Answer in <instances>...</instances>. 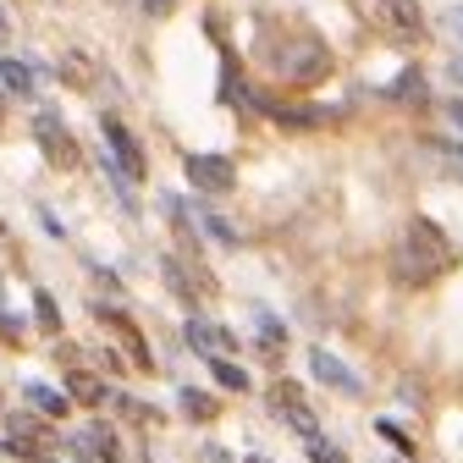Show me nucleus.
<instances>
[{"instance_id":"obj_20","label":"nucleus","mask_w":463,"mask_h":463,"mask_svg":"<svg viewBox=\"0 0 463 463\" xmlns=\"http://www.w3.org/2000/svg\"><path fill=\"white\" fill-rule=\"evenodd\" d=\"M61 67L72 72L67 83H78V89H83V83H94V78H89V61H83V55H67V61H61Z\"/></svg>"},{"instance_id":"obj_17","label":"nucleus","mask_w":463,"mask_h":463,"mask_svg":"<svg viewBox=\"0 0 463 463\" xmlns=\"http://www.w3.org/2000/svg\"><path fill=\"white\" fill-rule=\"evenodd\" d=\"M430 155H441V160L458 171V177H463V144H452V138H436V144H430Z\"/></svg>"},{"instance_id":"obj_1","label":"nucleus","mask_w":463,"mask_h":463,"mask_svg":"<svg viewBox=\"0 0 463 463\" xmlns=\"http://www.w3.org/2000/svg\"><path fill=\"white\" fill-rule=\"evenodd\" d=\"M447 265H452V243L441 238V226H436V221H425V215H420L409 232H402V243H397V260H392L397 281L425 287V281H436Z\"/></svg>"},{"instance_id":"obj_3","label":"nucleus","mask_w":463,"mask_h":463,"mask_svg":"<svg viewBox=\"0 0 463 463\" xmlns=\"http://www.w3.org/2000/svg\"><path fill=\"white\" fill-rule=\"evenodd\" d=\"M183 171H188V183L204 188V194H226L232 183H238V165H232L226 155H188Z\"/></svg>"},{"instance_id":"obj_12","label":"nucleus","mask_w":463,"mask_h":463,"mask_svg":"<svg viewBox=\"0 0 463 463\" xmlns=\"http://www.w3.org/2000/svg\"><path fill=\"white\" fill-rule=\"evenodd\" d=\"M28 402H33V409H44V414H55V420L67 414V397H61V392H50V386H39V381L28 386Z\"/></svg>"},{"instance_id":"obj_26","label":"nucleus","mask_w":463,"mask_h":463,"mask_svg":"<svg viewBox=\"0 0 463 463\" xmlns=\"http://www.w3.org/2000/svg\"><path fill=\"white\" fill-rule=\"evenodd\" d=\"M447 116H452V122H458V133H463V99H452V105H447Z\"/></svg>"},{"instance_id":"obj_4","label":"nucleus","mask_w":463,"mask_h":463,"mask_svg":"<svg viewBox=\"0 0 463 463\" xmlns=\"http://www.w3.org/2000/svg\"><path fill=\"white\" fill-rule=\"evenodd\" d=\"M381 28L392 39H425V12L420 0H381Z\"/></svg>"},{"instance_id":"obj_14","label":"nucleus","mask_w":463,"mask_h":463,"mask_svg":"<svg viewBox=\"0 0 463 463\" xmlns=\"http://www.w3.org/2000/svg\"><path fill=\"white\" fill-rule=\"evenodd\" d=\"M199 221H204V232H210V238H215V243H226V249H238V232H232V226H226V221H221L215 210H204Z\"/></svg>"},{"instance_id":"obj_13","label":"nucleus","mask_w":463,"mask_h":463,"mask_svg":"<svg viewBox=\"0 0 463 463\" xmlns=\"http://www.w3.org/2000/svg\"><path fill=\"white\" fill-rule=\"evenodd\" d=\"M392 94H397V99H414V105H420V99L430 94V89H425V72H397Z\"/></svg>"},{"instance_id":"obj_6","label":"nucleus","mask_w":463,"mask_h":463,"mask_svg":"<svg viewBox=\"0 0 463 463\" xmlns=\"http://www.w3.org/2000/svg\"><path fill=\"white\" fill-rule=\"evenodd\" d=\"M99 128H105V144L116 149V165H122V171H128V177L138 183V177H144V149H138V138H133V133H128L122 122H116V116H105V122H99Z\"/></svg>"},{"instance_id":"obj_9","label":"nucleus","mask_w":463,"mask_h":463,"mask_svg":"<svg viewBox=\"0 0 463 463\" xmlns=\"http://www.w3.org/2000/svg\"><path fill=\"white\" fill-rule=\"evenodd\" d=\"M188 342L199 347V354H215V347H232V331L204 326V320H188Z\"/></svg>"},{"instance_id":"obj_15","label":"nucleus","mask_w":463,"mask_h":463,"mask_svg":"<svg viewBox=\"0 0 463 463\" xmlns=\"http://www.w3.org/2000/svg\"><path fill=\"white\" fill-rule=\"evenodd\" d=\"M160 270H165V281H171V293H177V298H194V281H188V270L177 260H165Z\"/></svg>"},{"instance_id":"obj_8","label":"nucleus","mask_w":463,"mask_h":463,"mask_svg":"<svg viewBox=\"0 0 463 463\" xmlns=\"http://www.w3.org/2000/svg\"><path fill=\"white\" fill-rule=\"evenodd\" d=\"M33 138L44 144V155L55 165H78V144H72V133L55 122V116H33Z\"/></svg>"},{"instance_id":"obj_29","label":"nucleus","mask_w":463,"mask_h":463,"mask_svg":"<svg viewBox=\"0 0 463 463\" xmlns=\"http://www.w3.org/2000/svg\"><path fill=\"white\" fill-rule=\"evenodd\" d=\"M0 116H6V99H0Z\"/></svg>"},{"instance_id":"obj_16","label":"nucleus","mask_w":463,"mask_h":463,"mask_svg":"<svg viewBox=\"0 0 463 463\" xmlns=\"http://www.w3.org/2000/svg\"><path fill=\"white\" fill-rule=\"evenodd\" d=\"M183 409H188V414H194V420H215V402H210V397H204V392H194V386H188V392H183Z\"/></svg>"},{"instance_id":"obj_24","label":"nucleus","mask_w":463,"mask_h":463,"mask_svg":"<svg viewBox=\"0 0 463 463\" xmlns=\"http://www.w3.org/2000/svg\"><path fill=\"white\" fill-rule=\"evenodd\" d=\"M144 12L149 17H171V12H177V0H144Z\"/></svg>"},{"instance_id":"obj_28","label":"nucleus","mask_w":463,"mask_h":463,"mask_svg":"<svg viewBox=\"0 0 463 463\" xmlns=\"http://www.w3.org/2000/svg\"><path fill=\"white\" fill-rule=\"evenodd\" d=\"M6 33H12V12H6V6H0V39H6Z\"/></svg>"},{"instance_id":"obj_5","label":"nucleus","mask_w":463,"mask_h":463,"mask_svg":"<svg viewBox=\"0 0 463 463\" xmlns=\"http://www.w3.org/2000/svg\"><path fill=\"white\" fill-rule=\"evenodd\" d=\"M270 402H276V414H281V420H287V425H293V430H298V436H304V441H309V436H320V420H315V414H309V402H304V397H298V386H287V381H281V386H276V397H270Z\"/></svg>"},{"instance_id":"obj_11","label":"nucleus","mask_w":463,"mask_h":463,"mask_svg":"<svg viewBox=\"0 0 463 463\" xmlns=\"http://www.w3.org/2000/svg\"><path fill=\"white\" fill-rule=\"evenodd\" d=\"M210 375H215L226 392H249V370H243V364H232V359H210Z\"/></svg>"},{"instance_id":"obj_2","label":"nucleus","mask_w":463,"mask_h":463,"mask_svg":"<svg viewBox=\"0 0 463 463\" xmlns=\"http://www.w3.org/2000/svg\"><path fill=\"white\" fill-rule=\"evenodd\" d=\"M276 72H281L287 83H320V78H331V55H326V44H315V39H293V44L276 55Z\"/></svg>"},{"instance_id":"obj_30","label":"nucleus","mask_w":463,"mask_h":463,"mask_svg":"<svg viewBox=\"0 0 463 463\" xmlns=\"http://www.w3.org/2000/svg\"><path fill=\"white\" fill-rule=\"evenodd\" d=\"M249 463H265V458H249Z\"/></svg>"},{"instance_id":"obj_18","label":"nucleus","mask_w":463,"mask_h":463,"mask_svg":"<svg viewBox=\"0 0 463 463\" xmlns=\"http://www.w3.org/2000/svg\"><path fill=\"white\" fill-rule=\"evenodd\" d=\"M72 397H78V402H99V397H105V386H99L94 375H72Z\"/></svg>"},{"instance_id":"obj_19","label":"nucleus","mask_w":463,"mask_h":463,"mask_svg":"<svg viewBox=\"0 0 463 463\" xmlns=\"http://www.w3.org/2000/svg\"><path fill=\"white\" fill-rule=\"evenodd\" d=\"M309 458H315V463H347V458H342L331 441H320V436H309Z\"/></svg>"},{"instance_id":"obj_27","label":"nucleus","mask_w":463,"mask_h":463,"mask_svg":"<svg viewBox=\"0 0 463 463\" xmlns=\"http://www.w3.org/2000/svg\"><path fill=\"white\" fill-rule=\"evenodd\" d=\"M17 331H23L17 320H6V315H0V336H17Z\"/></svg>"},{"instance_id":"obj_7","label":"nucleus","mask_w":463,"mask_h":463,"mask_svg":"<svg viewBox=\"0 0 463 463\" xmlns=\"http://www.w3.org/2000/svg\"><path fill=\"white\" fill-rule=\"evenodd\" d=\"M309 370H315V381H326V386H336L342 397H359L364 392V381L354 375V370H347L336 354H326V347H315V354H309Z\"/></svg>"},{"instance_id":"obj_21","label":"nucleus","mask_w":463,"mask_h":463,"mask_svg":"<svg viewBox=\"0 0 463 463\" xmlns=\"http://www.w3.org/2000/svg\"><path fill=\"white\" fill-rule=\"evenodd\" d=\"M260 336H265V347H281V342H287V331H281L270 315H260Z\"/></svg>"},{"instance_id":"obj_22","label":"nucleus","mask_w":463,"mask_h":463,"mask_svg":"<svg viewBox=\"0 0 463 463\" xmlns=\"http://www.w3.org/2000/svg\"><path fill=\"white\" fill-rule=\"evenodd\" d=\"M381 436H386L392 447H402V452H414V441H409V436H402V430H397L392 420H381Z\"/></svg>"},{"instance_id":"obj_25","label":"nucleus","mask_w":463,"mask_h":463,"mask_svg":"<svg viewBox=\"0 0 463 463\" xmlns=\"http://www.w3.org/2000/svg\"><path fill=\"white\" fill-rule=\"evenodd\" d=\"M447 28H452V33L463 39V6H452V12H447Z\"/></svg>"},{"instance_id":"obj_23","label":"nucleus","mask_w":463,"mask_h":463,"mask_svg":"<svg viewBox=\"0 0 463 463\" xmlns=\"http://www.w3.org/2000/svg\"><path fill=\"white\" fill-rule=\"evenodd\" d=\"M39 326H44V331H55V326H61V315H55V304H50L44 293H39Z\"/></svg>"},{"instance_id":"obj_10","label":"nucleus","mask_w":463,"mask_h":463,"mask_svg":"<svg viewBox=\"0 0 463 463\" xmlns=\"http://www.w3.org/2000/svg\"><path fill=\"white\" fill-rule=\"evenodd\" d=\"M0 83H6L12 94H33V67H28V61H12V55H6V61H0Z\"/></svg>"},{"instance_id":"obj_31","label":"nucleus","mask_w":463,"mask_h":463,"mask_svg":"<svg viewBox=\"0 0 463 463\" xmlns=\"http://www.w3.org/2000/svg\"><path fill=\"white\" fill-rule=\"evenodd\" d=\"M458 78H463V67H458Z\"/></svg>"}]
</instances>
